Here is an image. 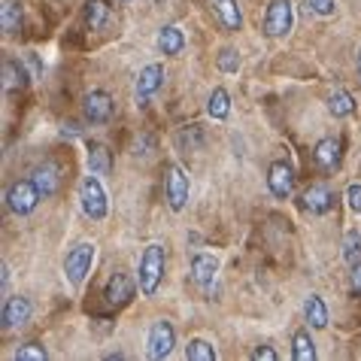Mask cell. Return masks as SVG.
<instances>
[{"label":"cell","instance_id":"obj_24","mask_svg":"<svg viewBox=\"0 0 361 361\" xmlns=\"http://www.w3.org/2000/svg\"><path fill=\"white\" fill-rule=\"evenodd\" d=\"M292 358L295 361H313L316 358V343L310 337V331H298L292 337Z\"/></svg>","mask_w":361,"mask_h":361},{"label":"cell","instance_id":"obj_26","mask_svg":"<svg viewBox=\"0 0 361 361\" xmlns=\"http://www.w3.org/2000/svg\"><path fill=\"white\" fill-rule=\"evenodd\" d=\"M27 82V76H25V70L18 61H13V58H6L4 61V88L6 92H13V88H22Z\"/></svg>","mask_w":361,"mask_h":361},{"label":"cell","instance_id":"obj_3","mask_svg":"<svg viewBox=\"0 0 361 361\" xmlns=\"http://www.w3.org/2000/svg\"><path fill=\"white\" fill-rule=\"evenodd\" d=\"M39 188L34 185V179H22V183H13L6 192V207L13 209L16 216H27L34 213L37 204H39Z\"/></svg>","mask_w":361,"mask_h":361},{"label":"cell","instance_id":"obj_28","mask_svg":"<svg viewBox=\"0 0 361 361\" xmlns=\"http://www.w3.org/2000/svg\"><path fill=\"white\" fill-rule=\"evenodd\" d=\"M343 258H346L349 267L361 262V234H358V231H349V234H346V240H343Z\"/></svg>","mask_w":361,"mask_h":361},{"label":"cell","instance_id":"obj_2","mask_svg":"<svg viewBox=\"0 0 361 361\" xmlns=\"http://www.w3.org/2000/svg\"><path fill=\"white\" fill-rule=\"evenodd\" d=\"M79 207H82V213L88 219H94V222H100V219H106V192L104 185H100L97 173L85 176L82 185H79Z\"/></svg>","mask_w":361,"mask_h":361},{"label":"cell","instance_id":"obj_6","mask_svg":"<svg viewBox=\"0 0 361 361\" xmlns=\"http://www.w3.org/2000/svg\"><path fill=\"white\" fill-rule=\"evenodd\" d=\"M164 192H167V207L173 209V213L185 209V204H188V176H185V170L179 167V164H170L167 167Z\"/></svg>","mask_w":361,"mask_h":361},{"label":"cell","instance_id":"obj_9","mask_svg":"<svg viewBox=\"0 0 361 361\" xmlns=\"http://www.w3.org/2000/svg\"><path fill=\"white\" fill-rule=\"evenodd\" d=\"M82 113L92 125H106L113 118V97L106 92H92L82 100Z\"/></svg>","mask_w":361,"mask_h":361},{"label":"cell","instance_id":"obj_18","mask_svg":"<svg viewBox=\"0 0 361 361\" xmlns=\"http://www.w3.org/2000/svg\"><path fill=\"white\" fill-rule=\"evenodd\" d=\"M328 113L334 116V118L353 116V113H355V100H353V94H349L346 88H334V92L328 94Z\"/></svg>","mask_w":361,"mask_h":361},{"label":"cell","instance_id":"obj_12","mask_svg":"<svg viewBox=\"0 0 361 361\" xmlns=\"http://www.w3.org/2000/svg\"><path fill=\"white\" fill-rule=\"evenodd\" d=\"M316 164L322 170H334L340 167V161H343V143H340L337 137H325L316 143Z\"/></svg>","mask_w":361,"mask_h":361},{"label":"cell","instance_id":"obj_17","mask_svg":"<svg viewBox=\"0 0 361 361\" xmlns=\"http://www.w3.org/2000/svg\"><path fill=\"white\" fill-rule=\"evenodd\" d=\"M304 316H307L310 328H316V331L328 328V307H325V300L319 298V295H310L304 300Z\"/></svg>","mask_w":361,"mask_h":361},{"label":"cell","instance_id":"obj_19","mask_svg":"<svg viewBox=\"0 0 361 361\" xmlns=\"http://www.w3.org/2000/svg\"><path fill=\"white\" fill-rule=\"evenodd\" d=\"M158 49H161L164 55H179L185 49V37L179 31L176 25H167L158 31Z\"/></svg>","mask_w":361,"mask_h":361},{"label":"cell","instance_id":"obj_30","mask_svg":"<svg viewBox=\"0 0 361 361\" xmlns=\"http://www.w3.org/2000/svg\"><path fill=\"white\" fill-rule=\"evenodd\" d=\"M16 358H18V361H46L49 353H46V349L39 346V343H25V346L16 353Z\"/></svg>","mask_w":361,"mask_h":361},{"label":"cell","instance_id":"obj_15","mask_svg":"<svg viewBox=\"0 0 361 361\" xmlns=\"http://www.w3.org/2000/svg\"><path fill=\"white\" fill-rule=\"evenodd\" d=\"M34 185L39 188V195L43 197H52L55 192H58V185H61V170H58V164H52V161H46V164H39L37 170H34Z\"/></svg>","mask_w":361,"mask_h":361},{"label":"cell","instance_id":"obj_27","mask_svg":"<svg viewBox=\"0 0 361 361\" xmlns=\"http://www.w3.org/2000/svg\"><path fill=\"white\" fill-rule=\"evenodd\" d=\"M185 358L188 361H216V349L207 343V340H192L185 346Z\"/></svg>","mask_w":361,"mask_h":361},{"label":"cell","instance_id":"obj_31","mask_svg":"<svg viewBox=\"0 0 361 361\" xmlns=\"http://www.w3.org/2000/svg\"><path fill=\"white\" fill-rule=\"evenodd\" d=\"M219 70H222V73H237L240 70V55L234 49H222V52H219Z\"/></svg>","mask_w":361,"mask_h":361},{"label":"cell","instance_id":"obj_5","mask_svg":"<svg viewBox=\"0 0 361 361\" xmlns=\"http://www.w3.org/2000/svg\"><path fill=\"white\" fill-rule=\"evenodd\" d=\"M92 262H94V243H79L67 252V262H64V274L73 286H79L85 279V274L92 270Z\"/></svg>","mask_w":361,"mask_h":361},{"label":"cell","instance_id":"obj_33","mask_svg":"<svg viewBox=\"0 0 361 361\" xmlns=\"http://www.w3.org/2000/svg\"><path fill=\"white\" fill-rule=\"evenodd\" d=\"M346 204L353 213H361V183H353L346 188Z\"/></svg>","mask_w":361,"mask_h":361},{"label":"cell","instance_id":"obj_23","mask_svg":"<svg viewBox=\"0 0 361 361\" xmlns=\"http://www.w3.org/2000/svg\"><path fill=\"white\" fill-rule=\"evenodd\" d=\"M109 22V4L106 0H88L85 4V25L92 31H100Z\"/></svg>","mask_w":361,"mask_h":361},{"label":"cell","instance_id":"obj_34","mask_svg":"<svg viewBox=\"0 0 361 361\" xmlns=\"http://www.w3.org/2000/svg\"><path fill=\"white\" fill-rule=\"evenodd\" d=\"M252 358H255V361H276L279 355H276L270 346H258V349H252Z\"/></svg>","mask_w":361,"mask_h":361},{"label":"cell","instance_id":"obj_14","mask_svg":"<svg viewBox=\"0 0 361 361\" xmlns=\"http://www.w3.org/2000/svg\"><path fill=\"white\" fill-rule=\"evenodd\" d=\"M219 274V262H216V255H209V252H197L192 258V279H195V286L200 288H209L213 286V279Z\"/></svg>","mask_w":361,"mask_h":361},{"label":"cell","instance_id":"obj_21","mask_svg":"<svg viewBox=\"0 0 361 361\" xmlns=\"http://www.w3.org/2000/svg\"><path fill=\"white\" fill-rule=\"evenodd\" d=\"M228 113H231V94L219 85V88H213V94L207 100V116L216 118V122H222V118H228Z\"/></svg>","mask_w":361,"mask_h":361},{"label":"cell","instance_id":"obj_25","mask_svg":"<svg viewBox=\"0 0 361 361\" xmlns=\"http://www.w3.org/2000/svg\"><path fill=\"white\" fill-rule=\"evenodd\" d=\"M109 167H113V161H109L106 146L94 143L92 149H88V170H92V173H97V176H106V173H109Z\"/></svg>","mask_w":361,"mask_h":361},{"label":"cell","instance_id":"obj_37","mask_svg":"<svg viewBox=\"0 0 361 361\" xmlns=\"http://www.w3.org/2000/svg\"><path fill=\"white\" fill-rule=\"evenodd\" d=\"M358 76H361V49H358Z\"/></svg>","mask_w":361,"mask_h":361},{"label":"cell","instance_id":"obj_1","mask_svg":"<svg viewBox=\"0 0 361 361\" xmlns=\"http://www.w3.org/2000/svg\"><path fill=\"white\" fill-rule=\"evenodd\" d=\"M164 264H167V255H164V246H146L143 258H140V292H143L146 298H152L158 292V286H161V276H164Z\"/></svg>","mask_w":361,"mask_h":361},{"label":"cell","instance_id":"obj_36","mask_svg":"<svg viewBox=\"0 0 361 361\" xmlns=\"http://www.w3.org/2000/svg\"><path fill=\"white\" fill-rule=\"evenodd\" d=\"M6 283H9V264H4V267H0V286L6 288Z\"/></svg>","mask_w":361,"mask_h":361},{"label":"cell","instance_id":"obj_13","mask_svg":"<svg viewBox=\"0 0 361 361\" xmlns=\"http://www.w3.org/2000/svg\"><path fill=\"white\" fill-rule=\"evenodd\" d=\"M27 319H31V300H27V298L16 295V298H9L6 304H4V328L6 331L22 328Z\"/></svg>","mask_w":361,"mask_h":361},{"label":"cell","instance_id":"obj_29","mask_svg":"<svg viewBox=\"0 0 361 361\" xmlns=\"http://www.w3.org/2000/svg\"><path fill=\"white\" fill-rule=\"evenodd\" d=\"M176 143H179V149H197L200 143H204V134H200V125H185L183 131L176 134Z\"/></svg>","mask_w":361,"mask_h":361},{"label":"cell","instance_id":"obj_32","mask_svg":"<svg viewBox=\"0 0 361 361\" xmlns=\"http://www.w3.org/2000/svg\"><path fill=\"white\" fill-rule=\"evenodd\" d=\"M307 6L313 9L316 16H334V9H337L334 0H307Z\"/></svg>","mask_w":361,"mask_h":361},{"label":"cell","instance_id":"obj_20","mask_svg":"<svg viewBox=\"0 0 361 361\" xmlns=\"http://www.w3.org/2000/svg\"><path fill=\"white\" fill-rule=\"evenodd\" d=\"M219 18H222V25L228 31H240V25H243V13H240L237 0H213Z\"/></svg>","mask_w":361,"mask_h":361},{"label":"cell","instance_id":"obj_8","mask_svg":"<svg viewBox=\"0 0 361 361\" xmlns=\"http://www.w3.org/2000/svg\"><path fill=\"white\" fill-rule=\"evenodd\" d=\"M267 188L274 197H288L295 192V167L288 161H274L267 170Z\"/></svg>","mask_w":361,"mask_h":361},{"label":"cell","instance_id":"obj_16","mask_svg":"<svg viewBox=\"0 0 361 361\" xmlns=\"http://www.w3.org/2000/svg\"><path fill=\"white\" fill-rule=\"evenodd\" d=\"M304 207L310 209V213L322 216V213H328V209L334 207V195H331V188H328V185L316 183V185H310L307 192H304Z\"/></svg>","mask_w":361,"mask_h":361},{"label":"cell","instance_id":"obj_10","mask_svg":"<svg viewBox=\"0 0 361 361\" xmlns=\"http://www.w3.org/2000/svg\"><path fill=\"white\" fill-rule=\"evenodd\" d=\"M164 85V67L161 64H146L143 70H140V76H137V100L140 104H146L149 97H152L158 88Z\"/></svg>","mask_w":361,"mask_h":361},{"label":"cell","instance_id":"obj_35","mask_svg":"<svg viewBox=\"0 0 361 361\" xmlns=\"http://www.w3.org/2000/svg\"><path fill=\"white\" fill-rule=\"evenodd\" d=\"M353 288H355V292H361V262L353 264Z\"/></svg>","mask_w":361,"mask_h":361},{"label":"cell","instance_id":"obj_11","mask_svg":"<svg viewBox=\"0 0 361 361\" xmlns=\"http://www.w3.org/2000/svg\"><path fill=\"white\" fill-rule=\"evenodd\" d=\"M104 298H106L109 307H125L128 300L134 298V279L128 274H113L106 288H104Z\"/></svg>","mask_w":361,"mask_h":361},{"label":"cell","instance_id":"obj_4","mask_svg":"<svg viewBox=\"0 0 361 361\" xmlns=\"http://www.w3.org/2000/svg\"><path fill=\"white\" fill-rule=\"evenodd\" d=\"M295 25V6L292 0H274L264 16V34L267 37H286Z\"/></svg>","mask_w":361,"mask_h":361},{"label":"cell","instance_id":"obj_7","mask_svg":"<svg viewBox=\"0 0 361 361\" xmlns=\"http://www.w3.org/2000/svg\"><path fill=\"white\" fill-rule=\"evenodd\" d=\"M173 346H176V331L170 322H155L152 328H149V358H155V361H161L167 358L170 353H173Z\"/></svg>","mask_w":361,"mask_h":361},{"label":"cell","instance_id":"obj_22","mask_svg":"<svg viewBox=\"0 0 361 361\" xmlns=\"http://www.w3.org/2000/svg\"><path fill=\"white\" fill-rule=\"evenodd\" d=\"M0 27H4V34L22 31V6L16 0H4V6H0Z\"/></svg>","mask_w":361,"mask_h":361}]
</instances>
